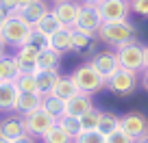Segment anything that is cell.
Here are the masks:
<instances>
[{
	"label": "cell",
	"instance_id": "cell-16",
	"mask_svg": "<svg viewBox=\"0 0 148 143\" xmlns=\"http://www.w3.org/2000/svg\"><path fill=\"white\" fill-rule=\"evenodd\" d=\"M92 108H94V102H92V96H87V93H79L76 98L65 102V115L79 117V119L83 115H87Z\"/></svg>",
	"mask_w": 148,
	"mask_h": 143
},
{
	"label": "cell",
	"instance_id": "cell-19",
	"mask_svg": "<svg viewBox=\"0 0 148 143\" xmlns=\"http://www.w3.org/2000/svg\"><path fill=\"white\" fill-rule=\"evenodd\" d=\"M42 100H44V96H39V93H20L15 113L22 115V117L31 115V113H35V111L42 108Z\"/></svg>",
	"mask_w": 148,
	"mask_h": 143
},
{
	"label": "cell",
	"instance_id": "cell-27",
	"mask_svg": "<svg viewBox=\"0 0 148 143\" xmlns=\"http://www.w3.org/2000/svg\"><path fill=\"white\" fill-rule=\"evenodd\" d=\"M96 35L92 33H83V30H74V52H87L94 50V41H96Z\"/></svg>",
	"mask_w": 148,
	"mask_h": 143
},
{
	"label": "cell",
	"instance_id": "cell-10",
	"mask_svg": "<svg viewBox=\"0 0 148 143\" xmlns=\"http://www.w3.org/2000/svg\"><path fill=\"white\" fill-rule=\"evenodd\" d=\"M42 48L35 43H26V46L15 50V63L20 67V74H37V56H39Z\"/></svg>",
	"mask_w": 148,
	"mask_h": 143
},
{
	"label": "cell",
	"instance_id": "cell-24",
	"mask_svg": "<svg viewBox=\"0 0 148 143\" xmlns=\"http://www.w3.org/2000/svg\"><path fill=\"white\" fill-rule=\"evenodd\" d=\"M57 126H59V128L63 130V132L68 134L72 141L79 137L81 132H83V124H81V119H79V117H72V115L59 117V119H57Z\"/></svg>",
	"mask_w": 148,
	"mask_h": 143
},
{
	"label": "cell",
	"instance_id": "cell-39",
	"mask_svg": "<svg viewBox=\"0 0 148 143\" xmlns=\"http://www.w3.org/2000/svg\"><path fill=\"white\" fill-rule=\"evenodd\" d=\"M7 18H9V15H7V13H5V11H2V9H0V28L5 26V22H7Z\"/></svg>",
	"mask_w": 148,
	"mask_h": 143
},
{
	"label": "cell",
	"instance_id": "cell-15",
	"mask_svg": "<svg viewBox=\"0 0 148 143\" xmlns=\"http://www.w3.org/2000/svg\"><path fill=\"white\" fill-rule=\"evenodd\" d=\"M35 78H37V93L39 96H50L55 91L57 83H59L61 74L59 69H39L35 74Z\"/></svg>",
	"mask_w": 148,
	"mask_h": 143
},
{
	"label": "cell",
	"instance_id": "cell-35",
	"mask_svg": "<svg viewBox=\"0 0 148 143\" xmlns=\"http://www.w3.org/2000/svg\"><path fill=\"white\" fill-rule=\"evenodd\" d=\"M13 143H35V137H31V134H24V137L15 139Z\"/></svg>",
	"mask_w": 148,
	"mask_h": 143
},
{
	"label": "cell",
	"instance_id": "cell-6",
	"mask_svg": "<svg viewBox=\"0 0 148 143\" xmlns=\"http://www.w3.org/2000/svg\"><path fill=\"white\" fill-rule=\"evenodd\" d=\"M102 22H124L131 15V0H102L96 7Z\"/></svg>",
	"mask_w": 148,
	"mask_h": 143
},
{
	"label": "cell",
	"instance_id": "cell-18",
	"mask_svg": "<svg viewBox=\"0 0 148 143\" xmlns=\"http://www.w3.org/2000/svg\"><path fill=\"white\" fill-rule=\"evenodd\" d=\"M20 100V89L15 83H0V111H15Z\"/></svg>",
	"mask_w": 148,
	"mask_h": 143
},
{
	"label": "cell",
	"instance_id": "cell-17",
	"mask_svg": "<svg viewBox=\"0 0 148 143\" xmlns=\"http://www.w3.org/2000/svg\"><path fill=\"white\" fill-rule=\"evenodd\" d=\"M33 28H35V33L39 35V37L50 39L57 30H61V28H63V24L59 22V18H57V15L52 13V9H50V11H48V13L44 15L42 20H39V22L35 24V26H33Z\"/></svg>",
	"mask_w": 148,
	"mask_h": 143
},
{
	"label": "cell",
	"instance_id": "cell-8",
	"mask_svg": "<svg viewBox=\"0 0 148 143\" xmlns=\"http://www.w3.org/2000/svg\"><path fill=\"white\" fill-rule=\"evenodd\" d=\"M135 87H137V74L124 67H120L107 80V89L111 93H116V96H129V93L135 91Z\"/></svg>",
	"mask_w": 148,
	"mask_h": 143
},
{
	"label": "cell",
	"instance_id": "cell-25",
	"mask_svg": "<svg viewBox=\"0 0 148 143\" xmlns=\"http://www.w3.org/2000/svg\"><path fill=\"white\" fill-rule=\"evenodd\" d=\"M120 124H122V117H118L116 113H109L105 111L100 115V124H98V132H102L105 137H109V134L118 132L120 130Z\"/></svg>",
	"mask_w": 148,
	"mask_h": 143
},
{
	"label": "cell",
	"instance_id": "cell-29",
	"mask_svg": "<svg viewBox=\"0 0 148 143\" xmlns=\"http://www.w3.org/2000/svg\"><path fill=\"white\" fill-rule=\"evenodd\" d=\"M74 143H107V137L98 130H83L74 139Z\"/></svg>",
	"mask_w": 148,
	"mask_h": 143
},
{
	"label": "cell",
	"instance_id": "cell-23",
	"mask_svg": "<svg viewBox=\"0 0 148 143\" xmlns=\"http://www.w3.org/2000/svg\"><path fill=\"white\" fill-rule=\"evenodd\" d=\"M20 76V67L13 56H2L0 59V83H15Z\"/></svg>",
	"mask_w": 148,
	"mask_h": 143
},
{
	"label": "cell",
	"instance_id": "cell-4",
	"mask_svg": "<svg viewBox=\"0 0 148 143\" xmlns=\"http://www.w3.org/2000/svg\"><path fill=\"white\" fill-rule=\"evenodd\" d=\"M116 54H118V61H120V67L124 69H131L135 74H142L146 65H144V46L137 41H131L122 48H116Z\"/></svg>",
	"mask_w": 148,
	"mask_h": 143
},
{
	"label": "cell",
	"instance_id": "cell-11",
	"mask_svg": "<svg viewBox=\"0 0 148 143\" xmlns=\"http://www.w3.org/2000/svg\"><path fill=\"white\" fill-rule=\"evenodd\" d=\"M120 130H124L129 137L139 141V139L148 137V119L144 115H139V113H129V115L122 117Z\"/></svg>",
	"mask_w": 148,
	"mask_h": 143
},
{
	"label": "cell",
	"instance_id": "cell-14",
	"mask_svg": "<svg viewBox=\"0 0 148 143\" xmlns=\"http://www.w3.org/2000/svg\"><path fill=\"white\" fill-rule=\"evenodd\" d=\"M48 46L57 52H72L74 50V28L70 26H63L61 30H57L50 39H48Z\"/></svg>",
	"mask_w": 148,
	"mask_h": 143
},
{
	"label": "cell",
	"instance_id": "cell-20",
	"mask_svg": "<svg viewBox=\"0 0 148 143\" xmlns=\"http://www.w3.org/2000/svg\"><path fill=\"white\" fill-rule=\"evenodd\" d=\"M48 11H50V7L46 5V0H37V2H33V5H28V7H22L18 15L22 20H26L31 26H35V24L48 13Z\"/></svg>",
	"mask_w": 148,
	"mask_h": 143
},
{
	"label": "cell",
	"instance_id": "cell-3",
	"mask_svg": "<svg viewBox=\"0 0 148 143\" xmlns=\"http://www.w3.org/2000/svg\"><path fill=\"white\" fill-rule=\"evenodd\" d=\"M70 76H72V80L76 83L79 91L81 93H87V96H92V93L100 91L102 87H107V80L98 74L92 65H89V61H87V63H83V65H79Z\"/></svg>",
	"mask_w": 148,
	"mask_h": 143
},
{
	"label": "cell",
	"instance_id": "cell-9",
	"mask_svg": "<svg viewBox=\"0 0 148 143\" xmlns=\"http://www.w3.org/2000/svg\"><path fill=\"white\" fill-rule=\"evenodd\" d=\"M50 9H52V13L59 18V22L63 24V26L74 28L76 26V20H79V15H81L83 5H81L79 0H59V2H55Z\"/></svg>",
	"mask_w": 148,
	"mask_h": 143
},
{
	"label": "cell",
	"instance_id": "cell-32",
	"mask_svg": "<svg viewBox=\"0 0 148 143\" xmlns=\"http://www.w3.org/2000/svg\"><path fill=\"white\" fill-rule=\"evenodd\" d=\"M107 143H137V141H135L133 137H129L124 130H118V132H113V134L107 137Z\"/></svg>",
	"mask_w": 148,
	"mask_h": 143
},
{
	"label": "cell",
	"instance_id": "cell-5",
	"mask_svg": "<svg viewBox=\"0 0 148 143\" xmlns=\"http://www.w3.org/2000/svg\"><path fill=\"white\" fill-rule=\"evenodd\" d=\"M24 126H26V132L31 134V137L44 139L57 126V119L50 115V113H46L44 108H39V111H35V113H31V115L24 117Z\"/></svg>",
	"mask_w": 148,
	"mask_h": 143
},
{
	"label": "cell",
	"instance_id": "cell-30",
	"mask_svg": "<svg viewBox=\"0 0 148 143\" xmlns=\"http://www.w3.org/2000/svg\"><path fill=\"white\" fill-rule=\"evenodd\" d=\"M100 115H102V111H98V108H92L87 115H83V117H81L83 130H98V124H100Z\"/></svg>",
	"mask_w": 148,
	"mask_h": 143
},
{
	"label": "cell",
	"instance_id": "cell-44",
	"mask_svg": "<svg viewBox=\"0 0 148 143\" xmlns=\"http://www.w3.org/2000/svg\"><path fill=\"white\" fill-rule=\"evenodd\" d=\"M50 2H52V5H55V2H59V0H50Z\"/></svg>",
	"mask_w": 148,
	"mask_h": 143
},
{
	"label": "cell",
	"instance_id": "cell-38",
	"mask_svg": "<svg viewBox=\"0 0 148 143\" xmlns=\"http://www.w3.org/2000/svg\"><path fill=\"white\" fill-rule=\"evenodd\" d=\"M5 52H7V41H5L2 37H0V59L5 56Z\"/></svg>",
	"mask_w": 148,
	"mask_h": 143
},
{
	"label": "cell",
	"instance_id": "cell-36",
	"mask_svg": "<svg viewBox=\"0 0 148 143\" xmlns=\"http://www.w3.org/2000/svg\"><path fill=\"white\" fill-rule=\"evenodd\" d=\"M79 2H81L83 7H98L102 0H79Z\"/></svg>",
	"mask_w": 148,
	"mask_h": 143
},
{
	"label": "cell",
	"instance_id": "cell-40",
	"mask_svg": "<svg viewBox=\"0 0 148 143\" xmlns=\"http://www.w3.org/2000/svg\"><path fill=\"white\" fill-rule=\"evenodd\" d=\"M33 2H37V0H18L20 9H22V7H28V5H33Z\"/></svg>",
	"mask_w": 148,
	"mask_h": 143
},
{
	"label": "cell",
	"instance_id": "cell-37",
	"mask_svg": "<svg viewBox=\"0 0 148 143\" xmlns=\"http://www.w3.org/2000/svg\"><path fill=\"white\" fill-rule=\"evenodd\" d=\"M142 87L148 91V69H144V72H142Z\"/></svg>",
	"mask_w": 148,
	"mask_h": 143
},
{
	"label": "cell",
	"instance_id": "cell-33",
	"mask_svg": "<svg viewBox=\"0 0 148 143\" xmlns=\"http://www.w3.org/2000/svg\"><path fill=\"white\" fill-rule=\"evenodd\" d=\"M0 9L5 11L7 15H18V13H20L18 0H0Z\"/></svg>",
	"mask_w": 148,
	"mask_h": 143
},
{
	"label": "cell",
	"instance_id": "cell-43",
	"mask_svg": "<svg viewBox=\"0 0 148 143\" xmlns=\"http://www.w3.org/2000/svg\"><path fill=\"white\" fill-rule=\"evenodd\" d=\"M0 143H13V141H7V139H2V137H0Z\"/></svg>",
	"mask_w": 148,
	"mask_h": 143
},
{
	"label": "cell",
	"instance_id": "cell-22",
	"mask_svg": "<svg viewBox=\"0 0 148 143\" xmlns=\"http://www.w3.org/2000/svg\"><path fill=\"white\" fill-rule=\"evenodd\" d=\"M59 63H61V52L46 46L39 50V56H37V72L39 69H59Z\"/></svg>",
	"mask_w": 148,
	"mask_h": 143
},
{
	"label": "cell",
	"instance_id": "cell-2",
	"mask_svg": "<svg viewBox=\"0 0 148 143\" xmlns=\"http://www.w3.org/2000/svg\"><path fill=\"white\" fill-rule=\"evenodd\" d=\"M0 37L7 41V46H13L15 50H18V48H22V46H26V43L33 41L35 28H33L26 20H22L20 15H9L5 26L0 28Z\"/></svg>",
	"mask_w": 148,
	"mask_h": 143
},
{
	"label": "cell",
	"instance_id": "cell-7",
	"mask_svg": "<svg viewBox=\"0 0 148 143\" xmlns=\"http://www.w3.org/2000/svg\"><path fill=\"white\" fill-rule=\"evenodd\" d=\"M89 65H92L105 80H109L111 76L120 69V61H118V54L113 50H96L94 56L89 59Z\"/></svg>",
	"mask_w": 148,
	"mask_h": 143
},
{
	"label": "cell",
	"instance_id": "cell-34",
	"mask_svg": "<svg viewBox=\"0 0 148 143\" xmlns=\"http://www.w3.org/2000/svg\"><path fill=\"white\" fill-rule=\"evenodd\" d=\"M131 9H133V13L148 18V0H131Z\"/></svg>",
	"mask_w": 148,
	"mask_h": 143
},
{
	"label": "cell",
	"instance_id": "cell-28",
	"mask_svg": "<svg viewBox=\"0 0 148 143\" xmlns=\"http://www.w3.org/2000/svg\"><path fill=\"white\" fill-rule=\"evenodd\" d=\"M15 87L20 93H37V78L35 74H20L15 78Z\"/></svg>",
	"mask_w": 148,
	"mask_h": 143
},
{
	"label": "cell",
	"instance_id": "cell-13",
	"mask_svg": "<svg viewBox=\"0 0 148 143\" xmlns=\"http://www.w3.org/2000/svg\"><path fill=\"white\" fill-rule=\"evenodd\" d=\"M26 132V126H24V117L22 115H11L0 119V137L7 139V141H15V139L24 137Z\"/></svg>",
	"mask_w": 148,
	"mask_h": 143
},
{
	"label": "cell",
	"instance_id": "cell-21",
	"mask_svg": "<svg viewBox=\"0 0 148 143\" xmlns=\"http://www.w3.org/2000/svg\"><path fill=\"white\" fill-rule=\"evenodd\" d=\"M79 93L81 91H79V87H76V83L72 80V76H61L59 83H57V87H55V91H52V96H57L63 102H70L72 98L79 96Z\"/></svg>",
	"mask_w": 148,
	"mask_h": 143
},
{
	"label": "cell",
	"instance_id": "cell-31",
	"mask_svg": "<svg viewBox=\"0 0 148 143\" xmlns=\"http://www.w3.org/2000/svg\"><path fill=\"white\" fill-rule=\"evenodd\" d=\"M42 141H44V143H74L72 139H70L68 134H65L63 130L59 128V126H55V128H52L50 132H48L46 137L42 139Z\"/></svg>",
	"mask_w": 148,
	"mask_h": 143
},
{
	"label": "cell",
	"instance_id": "cell-12",
	"mask_svg": "<svg viewBox=\"0 0 148 143\" xmlns=\"http://www.w3.org/2000/svg\"><path fill=\"white\" fill-rule=\"evenodd\" d=\"M100 26H102V18H100V13H98L96 7H83L79 20H76L74 30H83V33H92V35H96Z\"/></svg>",
	"mask_w": 148,
	"mask_h": 143
},
{
	"label": "cell",
	"instance_id": "cell-41",
	"mask_svg": "<svg viewBox=\"0 0 148 143\" xmlns=\"http://www.w3.org/2000/svg\"><path fill=\"white\" fill-rule=\"evenodd\" d=\"M144 65L148 69V46H144Z\"/></svg>",
	"mask_w": 148,
	"mask_h": 143
},
{
	"label": "cell",
	"instance_id": "cell-1",
	"mask_svg": "<svg viewBox=\"0 0 148 143\" xmlns=\"http://www.w3.org/2000/svg\"><path fill=\"white\" fill-rule=\"evenodd\" d=\"M96 37H98V41H105L113 48H122L131 41H137L135 39L137 37V28L129 20H124V22H102Z\"/></svg>",
	"mask_w": 148,
	"mask_h": 143
},
{
	"label": "cell",
	"instance_id": "cell-26",
	"mask_svg": "<svg viewBox=\"0 0 148 143\" xmlns=\"http://www.w3.org/2000/svg\"><path fill=\"white\" fill-rule=\"evenodd\" d=\"M42 108L46 113H50L55 119H59V117H63L65 115V102L63 100H59L57 96H44V100H42Z\"/></svg>",
	"mask_w": 148,
	"mask_h": 143
},
{
	"label": "cell",
	"instance_id": "cell-42",
	"mask_svg": "<svg viewBox=\"0 0 148 143\" xmlns=\"http://www.w3.org/2000/svg\"><path fill=\"white\" fill-rule=\"evenodd\" d=\"M137 143H148V137H144V139H139Z\"/></svg>",
	"mask_w": 148,
	"mask_h": 143
}]
</instances>
